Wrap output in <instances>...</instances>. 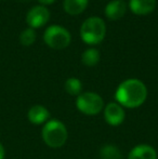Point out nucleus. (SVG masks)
<instances>
[{
	"label": "nucleus",
	"instance_id": "dca6fc26",
	"mask_svg": "<svg viewBox=\"0 0 158 159\" xmlns=\"http://www.w3.org/2000/svg\"><path fill=\"white\" fill-rule=\"evenodd\" d=\"M35 40H36V33L33 28H27L20 35V42L23 46H32Z\"/></svg>",
	"mask_w": 158,
	"mask_h": 159
},
{
	"label": "nucleus",
	"instance_id": "20e7f679",
	"mask_svg": "<svg viewBox=\"0 0 158 159\" xmlns=\"http://www.w3.org/2000/svg\"><path fill=\"white\" fill-rule=\"evenodd\" d=\"M43 40L50 48L62 50L70 43V34L66 28L59 25L49 26L43 35Z\"/></svg>",
	"mask_w": 158,
	"mask_h": 159
},
{
	"label": "nucleus",
	"instance_id": "9d476101",
	"mask_svg": "<svg viewBox=\"0 0 158 159\" xmlns=\"http://www.w3.org/2000/svg\"><path fill=\"white\" fill-rule=\"evenodd\" d=\"M129 159H157V154L154 147L150 145H138L133 147L128 156Z\"/></svg>",
	"mask_w": 158,
	"mask_h": 159
},
{
	"label": "nucleus",
	"instance_id": "f03ea898",
	"mask_svg": "<svg viewBox=\"0 0 158 159\" xmlns=\"http://www.w3.org/2000/svg\"><path fill=\"white\" fill-rule=\"evenodd\" d=\"M42 140L48 146L52 148L62 147L67 140V129L63 122L53 119L47 121L42 128Z\"/></svg>",
	"mask_w": 158,
	"mask_h": 159
},
{
	"label": "nucleus",
	"instance_id": "4468645a",
	"mask_svg": "<svg viewBox=\"0 0 158 159\" xmlns=\"http://www.w3.org/2000/svg\"><path fill=\"white\" fill-rule=\"evenodd\" d=\"M100 157L101 159H120L121 153L117 146L112 144H106L100 149Z\"/></svg>",
	"mask_w": 158,
	"mask_h": 159
},
{
	"label": "nucleus",
	"instance_id": "1a4fd4ad",
	"mask_svg": "<svg viewBox=\"0 0 158 159\" xmlns=\"http://www.w3.org/2000/svg\"><path fill=\"white\" fill-rule=\"evenodd\" d=\"M28 120L33 125H41L44 124L50 117L49 111L42 105H34L29 108L27 114Z\"/></svg>",
	"mask_w": 158,
	"mask_h": 159
},
{
	"label": "nucleus",
	"instance_id": "a211bd4d",
	"mask_svg": "<svg viewBox=\"0 0 158 159\" xmlns=\"http://www.w3.org/2000/svg\"><path fill=\"white\" fill-rule=\"evenodd\" d=\"M41 4H51L55 1V0H38Z\"/></svg>",
	"mask_w": 158,
	"mask_h": 159
},
{
	"label": "nucleus",
	"instance_id": "0eeeda50",
	"mask_svg": "<svg viewBox=\"0 0 158 159\" xmlns=\"http://www.w3.org/2000/svg\"><path fill=\"white\" fill-rule=\"evenodd\" d=\"M104 118L108 125L113 127H117L124 122L126 118V113L121 105L118 103H110L106 105L104 109Z\"/></svg>",
	"mask_w": 158,
	"mask_h": 159
},
{
	"label": "nucleus",
	"instance_id": "7ed1b4c3",
	"mask_svg": "<svg viewBox=\"0 0 158 159\" xmlns=\"http://www.w3.org/2000/svg\"><path fill=\"white\" fill-rule=\"evenodd\" d=\"M106 35V25L100 17H89L84 22L80 28L81 39L88 44H99Z\"/></svg>",
	"mask_w": 158,
	"mask_h": 159
},
{
	"label": "nucleus",
	"instance_id": "f3484780",
	"mask_svg": "<svg viewBox=\"0 0 158 159\" xmlns=\"http://www.w3.org/2000/svg\"><path fill=\"white\" fill-rule=\"evenodd\" d=\"M4 156H6V151H4L3 145L0 143V159H4Z\"/></svg>",
	"mask_w": 158,
	"mask_h": 159
},
{
	"label": "nucleus",
	"instance_id": "2eb2a0df",
	"mask_svg": "<svg viewBox=\"0 0 158 159\" xmlns=\"http://www.w3.org/2000/svg\"><path fill=\"white\" fill-rule=\"evenodd\" d=\"M64 87H65V91L70 95H79L81 93L82 84L81 81L77 78H68Z\"/></svg>",
	"mask_w": 158,
	"mask_h": 159
},
{
	"label": "nucleus",
	"instance_id": "423d86ee",
	"mask_svg": "<svg viewBox=\"0 0 158 159\" xmlns=\"http://www.w3.org/2000/svg\"><path fill=\"white\" fill-rule=\"evenodd\" d=\"M50 19V12L43 6H36L28 11L26 15V22L29 25V28H39L48 23Z\"/></svg>",
	"mask_w": 158,
	"mask_h": 159
},
{
	"label": "nucleus",
	"instance_id": "39448f33",
	"mask_svg": "<svg viewBox=\"0 0 158 159\" xmlns=\"http://www.w3.org/2000/svg\"><path fill=\"white\" fill-rule=\"evenodd\" d=\"M76 106L79 111L88 116H94L103 109L104 102L99 94L94 92L80 93L76 100Z\"/></svg>",
	"mask_w": 158,
	"mask_h": 159
},
{
	"label": "nucleus",
	"instance_id": "ddd939ff",
	"mask_svg": "<svg viewBox=\"0 0 158 159\" xmlns=\"http://www.w3.org/2000/svg\"><path fill=\"white\" fill-rule=\"evenodd\" d=\"M81 61L86 66H95L100 61V52L94 48L87 49L81 55Z\"/></svg>",
	"mask_w": 158,
	"mask_h": 159
},
{
	"label": "nucleus",
	"instance_id": "f257e3e1",
	"mask_svg": "<svg viewBox=\"0 0 158 159\" xmlns=\"http://www.w3.org/2000/svg\"><path fill=\"white\" fill-rule=\"evenodd\" d=\"M147 89L139 79H127L117 88L115 98L119 105L127 108H137L146 100Z\"/></svg>",
	"mask_w": 158,
	"mask_h": 159
},
{
	"label": "nucleus",
	"instance_id": "6e6552de",
	"mask_svg": "<svg viewBox=\"0 0 158 159\" xmlns=\"http://www.w3.org/2000/svg\"><path fill=\"white\" fill-rule=\"evenodd\" d=\"M130 10L137 15H146L153 12L156 7V0H130Z\"/></svg>",
	"mask_w": 158,
	"mask_h": 159
},
{
	"label": "nucleus",
	"instance_id": "f8f14e48",
	"mask_svg": "<svg viewBox=\"0 0 158 159\" xmlns=\"http://www.w3.org/2000/svg\"><path fill=\"white\" fill-rule=\"evenodd\" d=\"M89 0H64V10L70 15L80 14L86 10Z\"/></svg>",
	"mask_w": 158,
	"mask_h": 159
},
{
	"label": "nucleus",
	"instance_id": "9b49d317",
	"mask_svg": "<svg viewBox=\"0 0 158 159\" xmlns=\"http://www.w3.org/2000/svg\"><path fill=\"white\" fill-rule=\"evenodd\" d=\"M127 6L122 0H113L106 6L105 15L110 20H119L124 15Z\"/></svg>",
	"mask_w": 158,
	"mask_h": 159
}]
</instances>
